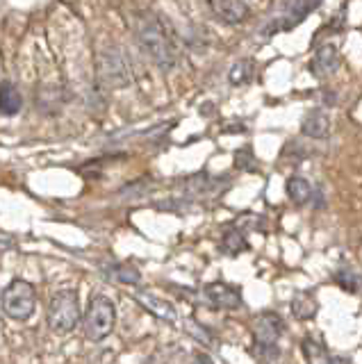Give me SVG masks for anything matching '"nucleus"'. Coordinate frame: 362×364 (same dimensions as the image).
<instances>
[{
    "mask_svg": "<svg viewBox=\"0 0 362 364\" xmlns=\"http://www.w3.org/2000/svg\"><path fill=\"white\" fill-rule=\"evenodd\" d=\"M134 32H137V41L146 50V55L162 68V71H171L178 62L176 46L169 37L164 23L157 18L153 11H139L134 18Z\"/></svg>",
    "mask_w": 362,
    "mask_h": 364,
    "instance_id": "1",
    "label": "nucleus"
},
{
    "mask_svg": "<svg viewBox=\"0 0 362 364\" xmlns=\"http://www.w3.org/2000/svg\"><path fill=\"white\" fill-rule=\"evenodd\" d=\"M78 321H80V299H78V294L73 289L55 294L48 307V326L53 328V333H71Z\"/></svg>",
    "mask_w": 362,
    "mask_h": 364,
    "instance_id": "2",
    "label": "nucleus"
},
{
    "mask_svg": "<svg viewBox=\"0 0 362 364\" xmlns=\"http://www.w3.org/2000/svg\"><path fill=\"white\" fill-rule=\"evenodd\" d=\"M117 323V307L107 296H94L89 301L87 314H85V333L89 339L100 341L105 339Z\"/></svg>",
    "mask_w": 362,
    "mask_h": 364,
    "instance_id": "3",
    "label": "nucleus"
},
{
    "mask_svg": "<svg viewBox=\"0 0 362 364\" xmlns=\"http://www.w3.org/2000/svg\"><path fill=\"white\" fill-rule=\"evenodd\" d=\"M98 77L100 82L107 87H128L132 82V73H130V64L126 60L121 48L117 46H107V48L100 50L98 55Z\"/></svg>",
    "mask_w": 362,
    "mask_h": 364,
    "instance_id": "4",
    "label": "nucleus"
},
{
    "mask_svg": "<svg viewBox=\"0 0 362 364\" xmlns=\"http://www.w3.org/2000/svg\"><path fill=\"white\" fill-rule=\"evenodd\" d=\"M316 7H319L316 0H292V3L280 5L278 14H274L262 28H260V34H262V37H271V34H276V32L292 30L294 26H299L301 21L308 18V14H312Z\"/></svg>",
    "mask_w": 362,
    "mask_h": 364,
    "instance_id": "5",
    "label": "nucleus"
},
{
    "mask_svg": "<svg viewBox=\"0 0 362 364\" xmlns=\"http://www.w3.org/2000/svg\"><path fill=\"white\" fill-rule=\"evenodd\" d=\"M35 303H37L35 287L26 280L9 282V287L3 294V310L14 321H28L32 312H35Z\"/></svg>",
    "mask_w": 362,
    "mask_h": 364,
    "instance_id": "6",
    "label": "nucleus"
},
{
    "mask_svg": "<svg viewBox=\"0 0 362 364\" xmlns=\"http://www.w3.org/2000/svg\"><path fill=\"white\" fill-rule=\"evenodd\" d=\"M285 333V321L276 312H262L253 321V344L278 346L280 335Z\"/></svg>",
    "mask_w": 362,
    "mask_h": 364,
    "instance_id": "7",
    "label": "nucleus"
},
{
    "mask_svg": "<svg viewBox=\"0 0 362 364\" xmlns=\"http://www.w3.org/2000/svg\"><path fill=\"white\" fill-rule=\"evenodd\" d=\"M339 64H342V55H339V48L335 43H324L314 50L312 60H310V71L316 77H328L333 75Z\"/></svg>",
    "mask_w": 362,
    "mask_h": 364,
    "instance_id": "8",
    "label": "nucleus"
},
{
    "mask_svg": "<svg viewBox=\"0 0 362 364\" xmlns=\"http://www.w3.org/2000/svg\"><path fill=\"white\" fill-rule=\"evenodd\" d=\"M206 301L217 307V310H237L242 305V296L235 287L230 284H223V282H212L206 287Z\"/></svg>",
    "mask_w": 362,
    "mask_h": 364,
    "instance_id": "9",
    "label": "nucleus"
},
{
    "mask_svg": "<svg viewBox=\"0 0 362 364\" xmlns=\"http://www.w3.org/2000/svg\"><path fill=\"white\" fill-rule=\"evenodd\" d=\"M210 9L221 23H228V26H240L251 14V7L242 0H212Z\"/></svg>",
    "mask_w": 362,
    "mask_h": 364,
    "instance_id": "10",
    "label": "nucleus"
},
{
    "mask_svg": "<svg viewBox=\"0 0 362 364\" xmlns=\"http://www.w3.org/2000/svg\"><path fill=\"white\" fill-rule=\"evenodd\" d=\"M301 132L310 139H324L331 132V119L321 109H310L301 121Z\"/></svg>",
    "mask_w": 362,
    "mask_h": 364,
    "instance_id": "11",
    "label": "nucleus"
},
{
    "mask_svg": "<svg viewBox=\"0 0 362 364\" xmlns=\"http://www.w3.org/2000/svg\"><path fill=\"white\" fill-rule=\"evenodd\" d=\"M137 301H139L149 312H153L155 316L164 318V321H176V310H174V305H171V303H166V301H162V299H157V296H153V294H142V291H137Z\"/></svg>",
    "mask_w": 362,
    "mask_h": 364,
    "instance_id": "12",
    "label": "nucleus"
},
{
    "mask_svg": "<svg viewBox=\"0 0 362 364\" xmlns=\"http://www.w3.org/2000/svg\"><path fill=\"white\" fill-rule=\"evenodd\" d=\"M21 105H23V100H21L18 89L12 82L0 85V114H5V117H14V114H18Z\"/></svg>",
    "mask_w": 362,
    "mask_h": 364,
    "instance_id": "13",
    "label": "nucleus"
},
{
    "mask_svg": "<svg viewBox=\"0 0 362 364\" xmlns=\"http://www.w3.org/2000/svg\"><path fill=\"white\" fill-rule=\"evenodd\" d=\"M301 353L305 358V364H331V355H328L326 346L314 337H305L301 341Z\"/></svg>",
    "mask_w": 362,
    "mask_h": 364,
    "instance_id": "14",
    "label": "nucleus"
},
{
    "mask_svg": "<svg viewBox=\"0 0 362 364\" xmlns=\"http://www.w3.org/2000/svg\"><path fill=\"white\" fill-rule=\"evenodd\" d=\"M287 196L294 200V203H308L312 198V185H310V180L308 178H303V176H292L287 180Z\"/></svg>",
    "mask_w": 362,
    "mask_h": 364,
    "instance_id": "15",
    "label": "nucleus"
},
{
    "mask_svg": "<svg viewBox=\"0 0 362 364\" xmlns=\"http://www.w3.org/2000/svg\"><path fill=\"white\" fill-rule=\"evenodd\" d=\"M292 312L297 318H303V321H308L316 314V301L312 299L310 294H297L292 301Z\"/></svg>",
    "mask_w": 362,
    "mask_h": 364,
    "instance_id": "16",
    "label": "nucleus"
},
{
    "mask_svg": "<svg viewBox=\"0 0 362 364\" xmlns=\"http://www.w3.org/2000/svg\"><path fill=\"white\" fill-rule=\"evenodd\" d=\"M251 77H253V62H246V60L237 62L228 73L230 85H246Z\"/></svg>",
    "mask_w": 362,
    "mask_h": 364,
    "instance_id": "17",
    "label": "nucleus"
},
{
    "mask_svg": "<svg viewBox=\"0 0 362 364\" xmlns=\"http://www.w3.org/2000/svg\"><path fill=\"white\" fill-rule=\"evenodd\" d=\"M221 246H223L225 253L235 255V253H240V250H244V248H246V239L242 237V232H237V230H228V232L223 235V242H221Z\"/></svg>",
    "mask_w": 362,
    "mask_h": 364,
    "instance_id": "18",
    "label": "nucleus"
},
{
    "mask_svg": "<svg viewBox=\"0 0 362 364\" xmlns=\"http://www.w3.org/2000/svg\"><path fill=\"white\" fill-rule=\"evenodd\" d=\"M253 355L262 364H278L280 348L278 346H257V344H253Z\"/></svg>",
    "mask_w": 362,
    "mask_h": 364,
    "instance_id": "19",
    "label": "nucleus"
},
{
    "mask_svg": "<svg viewBox=\"0 0 362 364\" xmlns=\"http://www.w3.org/2000/svg\"><path fill=\"white\" fill-rule=\"evenodd\" d=\"M112 271H115V278H117V280L126 282V284H137V282H139V273H137V269H130V267L117 264Z\"/></svg>",
    "mask_w": 362,
    "mask_h": 364,
    "instance_id": "20",
    "label": "nucleus"
},
{
    "mask_svg": "<svg viewBox=\"0 0 362 364\" xmlns=\"http://www.w3.org/2000/svg\"><path fill=\"white\" fill-rule=\"evenodd\" d=\"M335 280L342 284V287L346 289V291H358V284H360V280H358V276L356 273H348V271H337V276H335Z\"/></svg>",
    "mask_w": 362,
    "mask_h": 364,
    "instance_id": "21",
    "label": "nucleus"
},
{
    "mask_svg": "<svg viewBox=\"0 0 362 364\" xmlns=\"http://www.w3.org/2000/svg\"><path fill=\"white\" fill-rule=\"evenodd\" d=\"M331 364H351V360H346V358H331Z\"/></svg>",
    "mask_w": 362,
    "mask_h": 364,
    "instance_id": "22",
    "label": "nucleus"
},
{
    "mask_svg": "<svg viewBox=\"0 0 362 364\" xmlns=\"http://www.w3.org/2000/svg\"><path fill=\"white\" fill-rule=\"evenodd\" d=\"M196 362H198V364H212V360H210V358H206V355H198V358H196Z\"/></svg>",
    "mask_w": 362,
    "mask_h": 364,
    "instance_id": "23",
    "label": "nucleus"
}]
</instances>
